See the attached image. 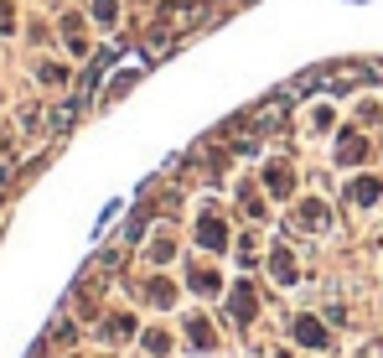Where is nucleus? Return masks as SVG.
I'll return each instance as SVG.
<instances>
[{"instance_id":"obj_12","label":"nucleus","mask_w":383,"mask_h":358,"mask_svg":"<svg viewBox=\"0 0 383 358\" xmlns=\"http://www.w3.org/2000/svg\"><path fill=\"white\" fill-rule=\"evenodd\" d=\"M150 259H156V265H161V259H171V239H166V234L150 239Z\"/></svg>"},{"instance_id":"obj_2","label":"nucleus","mask_w":383,"mask_h":358,"mask_svg":"<svg viewBox=\"0 0 383 358\" xmlns=\"http://www.w3.org/2000/svg\"><path fill=\"white\" fill-rule=\"evenodd\" d=\"M290 338L301 343V348H326V327L316 317H295L290 322Z\"/></svg>"},{"instance_id":"obj_8","label":"nucleus","mask_w":383,"mask_h":358,"mask_svg":"<svg viewBox=\"0 0 383 358\" xmlns=\"http://www.w3.org/2000/svg\"><path fill=\"white\" fill-rule=\"evenodd\" d=\"M265 182H269V192H275V198H285V192H290V171H285V167H269Z\"/></svg>"},{"instance_id":"obj_5","label":"nucleus","mask_w":383,"mask_h":358,"mask_svg":"<svg viewBox=\"0 0 383 358\" xmlns=\"http://www.w3.org/2000/svg\"><path fill=\"white\" fill-rule=\"evenodd\" d=\"M269 270H275V280H295V259H290V249H275V255H269Z\"/></svg>"},{"instance_id":"obj_14","label":"nucleus","mask_w":383,"mask_h":358,"mask_svg":"<svg viewBox=\"0 0 383 358\" xmlns=\"http://www.w3.org/2000/svg\"><path fill=\"white\" fill-rule=\"evenodd\" d=\"M93 16H98V21H104V26H109V21H114V16H119V10H114V0H93Z\"/></svg>"},{"instance_id":"obj_3","label":"nucleus","mask_w":383,"mask_h":358,"mask_svg":"<svg viewBox=\"0 0 383 358\" xmlns=\"http://www.w3.org/2000/svg\"><path fill=\"white\" fill-rule=\"evenodd\" d=\"M228 301H233V317H238V322H249V317L259 312V296H254V286H249V280H238Z\"/></svg>"},{"instance_id":"obj_4","label":"nucleus","mask_w":383,"mask_h":358,"mask_svg":"<svg viewBox=\"0 0 383 358\" xmlns=\"http://www.w3.org/2000/svg\"><path fill=\"white\" fill-rule=\"evenodd\" d=\"M187 280H192L197 296H217V291H223V275H217V270H207V265H197Z\"/></svg>"},{"instance_id":"obj_11","label":"nucleus","mask_w":383,"mask_h":358,"mask_svg":"<svg viewBox=\"0 0 383 358\" xmlns=\"http://www.w3.org/2000/svg\"><path fill=\"white\" fill-rule=\"evenodd\" d=\"M353 198H357V203H373V198H378V182H373V177L353 182Z\"/></svg>"},{"instance_id":"obj_6","label":"nucleus","mask_w":383,"mask_h":358,"mask_svg":"<svg viewBox=\"0 0 383 358\" xmlns=\"http://www.w3.org/2000/svg\"><path fill=\"white\" fill-rule=\"evenodd\" d=\"M363 140H357V135H342V140H337V161H363Z\"/></svg>"},{"instance_id":"obj_13","label":"nucleus","mask_w":383,"mask_h":358,"mask_svg":"<svg viewBox=\"0 0 383 358\" xmlns=\"http://www.w3.org/2000/svg\"><path fill=\"white\" fill-rule=\"evenodd\" d=\"M125 332H135V317H109V338H125Z\"/></svg>"},{"instance_id":"obj_10","label":"nucleus","mask_w":383,"mask_h":358,"mask_svg":"<svg viewBox=\"0 0 383 358\" xmlns=\"http://www.w3.org/2000/svg\"><path fill=\"white\" fill-rule=\"evenodd\" d=\"M171 296H177L171 280H150V301H156V307H171Z\"/></svg>"},{"instance_id":"obj_1","label":"nucleus","mask_w":383,"mask_h":358,"mask_svg":"<svg viewBox=\"0 0 383 358\" xmlns=\"http://www.w3.org/2000/svg\"><path fill=\"white\" fill-rule=\"evenodd\" d=\"M197 244H202V249H223V244H228V223H223V213L207 208L202 219H197Z\"/></svg>"},{"instance_id":"obj_15","label":"nucleus","mask_w":383,"mask_h":358,"mask_svg":"<svg viewBox=\"0 0 383 358\" xmlns=\"http://www.w3.org/2000/svg\"><path fill=\"white\" fill-rule=\"evenodd\" d=\"M145 348H150V353H166V348H171V338H166V332H150Z\"/></svg>"},{"instance_id":"obj_7","label":"nucleus","mask_w":383,"mask_h":358,"mask_svg":"<svg viewBox=\"0 0 383 358\" xmlns=\"http://www.w3.org/2000/svg\"><path fill=\"white\" fill-rule=\"evenodd\" d=\"M301 223L305 229H326V208L321 203H301Z\"/></svg>"},{"instance_id":"obj_9","label":"nucleus","mask_w":383,"mask_h":358,"mask_svg":"<svg viewBox=\"0 0 383 358\" xmlns=\"http://www.w3.org/2000/svg\"><path fill=\"white\" fill-rule=\"evenodd\" d=\"M187 332H192V343H197V348H213V327H207L202 317H192V322H187Z\"/></svg>"}]
</instances>
